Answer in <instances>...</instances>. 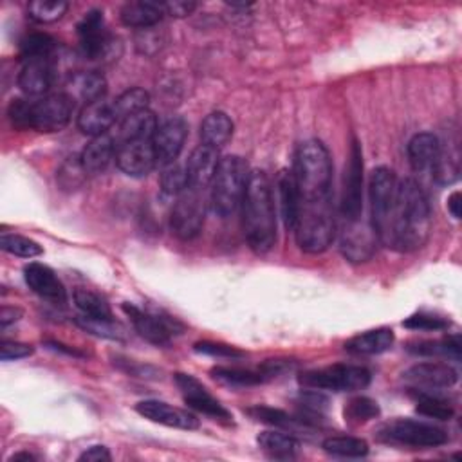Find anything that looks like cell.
<instances>
[{
    "label": "cell",
    "mask_w": 462,
    "mask_h": 462,
    "mask_svg": "<svg viewBox=\"0 0 462 462\" xmlns=\"http://www.w3.org/2000/svg\"><path fill=\"white\" fill-rule=\"evenodd\" d=\"M218 150L211 149L208 145H199L186 161V174H188V184L199 190H204L208 184H211V179L218 167Z\"/></svg>",
    "instance_id": "obj_20"
},
{
    "label": "cell",
    "mask_w": 462,
    "mask_h": 462,
    "mask_svg": "<svg viewBox=\"0 0 462 462\" xmlns=\"http://www.w3.org/2000/svg\"><path fill=\"white\" fill-rule=\"evenodd\" d=\"M74 110V99L65 92L47 94L37 101H30L28 129L38 133H60L64 131Z\"/></svg>",
    "instance_id": "obj_7"
},
{
    "label": "cell",
    "mask_w": 462,
    "mask_h": 462,
    "mask_svg": "<svg viewBox=\"0 0 462 462\" xmlns=\"http://www.w3.org/2000/svg\"><path fill=\"white\" fill-rule=\"evenodd\" d=\"M343 415H345V421L355 423V424H362V423H367L371 419H376L380 415V406L374 399L360 396V398H355V399L346 403V406L343 410Z\"/></svg>",
    "instance_id": "obj_43"
},
{
    "label": "cell",
    "mask_w": 462,
    "mask_h": 462,
    "mask_svg": "<svg viewBox=\"0 0 462 462\" xmlns=\"http://www.w3.org/2000/svg\"><path fill=\"white\" fill-rule=\"evenodd\" d=\"M116 165L131 177H147L158 167L152 141H133L118 145Z\"/></svg>",
    "instance_id": "obj_16"
},
{
    "label": "cell",
    "mask_w": 462,
    "mask_h": 462,
    "mask_svg": "<svg viewBox=\"0 0 462 462\" xmlns=\"http://www.w3.org/2000/svg\"><path fill=\"white\" fill-rule=\"evenodd\" d=\"M33 353H35V349L31 345L21 343V341L4 339L3 345H0V358H3V362L24 360V358H30Z\"/></svg>",
    "instance_id": "obj_48"
},
{
    "label": "cell",
    "mask_w": 462,
    "mask_h": 462,
    "mask_svg": "<svg viewBox=\"0 0 462 462\" xmlns=\"http://www.w3.org/2000/svg\"><path fill=\"white\" fill-rule=\"evenodd\" d=\"M293 175L300 199L298 213L334 211L332 159L321 141L309 140L298 147Z\"/></svg>",
    "instance_id": "obj_1"
},
{
    "label": "cell",
    "mask_w": 462,
    "mask_h": 462,
    "mask_svg": "<svg viewBox=\"0 0 462 462\" xmlns=\"http://www.w3.org/2000/svg\"><path fill=\"white\" fill-rule=\"evenodd\" d=\"M243 226L250 248L266 255L277 243V211L271 181L262 170L250 172L243 199Z\"/></svg>",
    "instance_id": "obj_3"
},
{
    "label": "cell",
    "mask_w": 462,
    "mask_h": 462,
    "mask_svg": "<svg viewBox=\"0 0 462 462\" xmlns=\"http://www.w3.org/2000/svg\"><path fill=\"white\" fill-rule=\"evenodd\" d=\"M231 136H234V122H231L226 112H211L201 124V140L202 145H208L211 149L224 147Z\"/></svg>",
    "instance_id": "obj_28"
},
{
    "label": "cell",
    "mask_w": 462,
    "mask_h": 462,
    "mask_svg": "<svg viewBox=\"0 0 462 462\" xmlns=\"http://www.w3.org/2000/svg\"><path fill=\"white\" fill-rule=\"evenodd\" d=\"M55 81L49 60H28L19 73V87L28 96H44Z\"/></svg>",
    "instance_id": "obj_23"
},
{
    "label": "cell",
    "mask_w": 462,
    "mask_h": 462,
    "mask_svg": "<svg viewBox=\"0 0 462 462\" xmlns=\"http://www.w3.org/2000/svg\"><path fill=\"white\" fill-rule=\"evenodd\" d=\"M56 49V40L46 33H33L21 44V58L28 60H49Z\"/></svg>",
    "instance_id": "obj_38"
},
{
    "label": "cell",
    "mask_w": 462,
    "mask_h": 462,
    "mask_svg": "<svg viewBox=\"0 0 462 462\" xmlns=\"http://www.w3.org/2000/svg\"><path fill=\"white\" fill-rule=\"evenodd\" d=\"M406 349L415 356H446L453 360H460V338L458 334L448 336L437 341H417L410 343Z\"/></svg>",
    "instance_id": "obj_32"
},
{
    "label": "cell",
    "mask_w": 462,
    "mask_h": 462,
    "mask_svg": "<svg viewBox=\"0 0 462 462\" xmlns=\"http://www.w3.org/2000/svg\"><path fill=\"white\" fill-rule=\"evenodd\" d=\"M175 385H177V389L181 390V396H183L184 403H186L190 408H193V410H197V412H201V414H204V415H208V417H211V419H215V421H218V423H222V424H227V426L234 424V415H231V414L202 387V383L197 381L193 376L179 372V374H175Z\"/></svg>",
    "instance_id": "obj_14"
},
{
    "label": "cell",
    "mask_w": 462,
    "mask_h": 462,
    "mask_svg": "<svg viewBox=\"0 0 462 462\" xmlns=\"http://www.w3.org/2000/svg\"><path fill=\"white\" fill-rule=\"evenodd\" d=\"M371 372L358 365H332L300 374V385L311 390L356 392L371 385Z\"/></svg>",
    "instance_id": "obj_6"
},
{
    "label": "cell",
    "mask_w": 462,
    "mask_h": 462,
    "mask_svg": "<svg viewBox=\"0 0 462 462\" xmlns=\"http://www.w3.org/2000/svg\"><path fill=\"white\" fill-rule=\"evenodd\" d=\"M257 442L271 458H293L300 449V442L293 435L282 432H262L257 437Z\"/></svg>",
    "instance_id": "obj_31"
},
{
    "label": "cell",
    "mask_w": 462,
    "mask_h": 462,
    "mask_svg": "<svg viewBox=\"0 0 462 462\" xmlns=\"http://www.w3.org/2000/svg\"><path fill=\"white\" fill-rule=\"evenodd\" d=\"M448 210L451 213L453 218H460V213H462V197H460V192H453L449 197H448Z\"/></svg>",
    "instance_id": "obj_53"
},
{
    "label": "cell",
    "mask_w": 462,
    "mask_h": 462,
    "mask_svg": "<svg viewBox=\"0 0 462 462\" xmlns=\"http://www.w3.org/2000/svg\"><path fill=\"white\" fill-rule=\"evenodd\" d=\"M381 439L412 448H437L448 442V433L428 423L398 419L381 430Z\"/></svg>",
    "instance_id": "obj_10"
},
{
    "label": "cell",
    "mask_w": 462,
    "mask_h": 462,
    "mask_svg": "<svg viewBox=\"0 0 462 462\" xmlns=\"http://www.w3.org/2000/svg\"><path fill=\"white\" fill-rule=\"evenodd\" d=\"M415 410L421 415H426V417H432V419H437V421H449L455 414L453 406L444 398H441L439 394H432L430 390H419L417 392Z\"/></svg>",
    "instance_id": "obj_36"
},
{
    "label": "cell",
    "mask_w": 462,
    "mask_h": 462,
    "mask_svg": "<svg viewBox=\"0 0 462 462\" xmlns=\"http://www.w3.org/2000/svg\"><path fill=\"white\" fill-rule=\"evenodd\" d=\"M116 150H118V141L112 136L103 134L90 140V143L80 154L81 165L89 175L101 174L107 170L112 159H116Z\"/></svg>",
    "instance_id": "obj_24"
},
{
    "label": "cell",
    "mask_w": 462,
    "mask_h": 462,
    "mask_svg": "<svg viewBox=\"0 0 462 462\" xmlns=\"http://www.w3.org/2000/svg\"><path fill=\"white\" fill-rule=\"evenodd\" d=\"M250 177L248 163L241 156L220 158L211 179V208L218 217H229L243 204Z\"/></svg>",
    "instance_id": "obj_4"
},
{
    "label": "cell",
    "mask_w": 462,
    "mask_h": 462,
    "mask_svg": "<svg viewBox=\"0 0 462 462\" xmlns=\"http://www.w3.org/2000/svg\"><path fill=\"white\" fill-rule=\"evenodd\" d=\"M432 229L430 202L415 179L399 181L398 202L385 246L403 253L421 250Z\"/></svg>",
    "instance_id": "obj_2"
},
{
    "label": "cell",
    "mask_w": 462,
    "mask_h": 462,
    "mask_svg": "<svg viewBox=\"0 0 462 462\" xmlns=\"http://www.w3.org/2000/svg\"><path fill=\"white\" fill-rule=\"evenodd\" d=\"M378 243L380 239L371 220L367 222L360 217L356 220L345 222L339 239V250L346 261H351L355 264H364L376 255Z\"/></svg>",
    "instance_id": "obj_11"
},
{
    "label": "cell",
    "mask_w": 462,
    "mask_h": 462,
    "mask_svg": "<svg viewBox=\"0 0 462 462\" xmlns=\"http://www.w3.org/2000/svg\"><path fill=\"white\" fill-rule=\"evenodd\" d=\"M67 10L69 4L65 0H33L28 6L30 17L38 24H53L60 21Z\"/></svg>",
    "instance_id": "obj_40"
},
{
    "label": "cell",
    "mask_w": 462,
    "mask_h": 462,
    "mask_svg": "<svg viewBox=\"0 0 462 462\" xmlns=\"http://www.w3.org/2000/svg\"><path fill=\"white\" fill-rule=\"evenodd\" d=\"M21 460L31 462V460H37V457L31 455V453H17V455H13V457L10 458V462H21Z\"/></svg>",
    "instance_id": "obj_54"
},
{
    "label": "cell",
    "mask_w": 462,
    "mask_h": 462,
    "mask_svg": "<svg viewBox=\"0 0 462 462\" xmlns=\"http://www.w3.org/2000/svg\"><path fill=\"white\" fill-rule=\"evenodd\" d=\"M165 6L159 3H150V0H134V3H127L122 8V22L127 28L134 30H152L158 26L165 17Z\"/></svg>",
    "instance_id": "obj_26"
},
{
    "label": "cell",
    "mask_w": 462,
    "mask_h": 462,
    "mask_svg": "<svg viewBox=\"0 0 462 462\" xmlns=\"http://www.w3.org/2000/svg\"><path fill=\"white\" fill-rule=\"evenodd\" d=\"M403 325H405L406 329H412V330H426V332H432V330H444L449 323H448L444 318H439V316H433V314L419 312V314L410 316Z\"/></svg>",
    "instance_id": "obj_47"
},
{
    "label": "cell",
    "mask_w": 462,
    "mask_h": 462,
    "mask_svg": "<svg viewBox=\"0 0 462 462\" xmlns=\"http://www.w3.org/2000/svg\"><path fill=\"white\" fill-rule=\"evenodd\" d=\"M441 154V141L430 133H421L414 136L408 143V161L414 172L424 174L432 172Z\"/></svg>",
    "instance_id": "obj_25"
},
{
    "label": "cell",
    "mask_w": 462,
    "mask_h": 462,
    "mask_svg": "<svg viewBox=\"0 0 462 462\" xmlns=\"http://www.w3.org/2000/svg\"><path fill=\"white\" fill-rule=\"evenodd\" d=\"M136 412L143 415L145 419L168 426V428H177V430H197L199 428V419L181 408H175L165 401L158 399H147L136 405Z\"/></svg>",
    "instance_id": "obj_18"
},
{
    "label": "cell",
    "mask_w": 462,
    "mask_h": 462,
    "mask_svg": "<svg viewBox=\"0 0 462 462\" xmlns=\"http://www.w3.org/2000/svg\"><path fill=\"white\" fill-rule=\"evenodd\" d=\"M193 351L204 356H213V358H244L246 355L243 351H239L237 346L231 345H224V343H213V341H199L195 343Z\"/></svg>",
    "instance_id": "obj_46"
},
{
    "label": "cell",
    "mask_w": 462,
    "mask_h": 462,
    "mask_svg": "<svg viewBox=\"0 0 462 462\" xmlns=\"http://www.w3.org/2000/svg\"><path fill=\"white\" fill-rule=\"evenodd\" d=\"M186 136H188V125L183 118H170L158 127L152 138L158 167L165 168L175 163V159L183 152Z\"/></svg>",
    "instance_id": "obj_15"
},
{
    "label": "cell",
    "mask_w": 462,
    "mask_h": 462,
    "mask_svg": "<svg viewBox=\"0 0 462 462\" xmlns=\"http://www.w3.org/2000/svg\"><path fill=\"white\" fill-rule=\"evenodd\" d=\"M0 248L10 255L22 257V259H35L44 253L38 243L15 234H3V237H0Z\"/></svg>",
    "instance_id": "obj_42"
},
{
    "label": "cell",
    "mask_w": 462,
    "mask_h": 462,
    "mask_svg": "<svg viewBox=\"0 0 462 462\" xmlns=\"http://www.w3.org/2000/svg\"><path fill=\"white\" fill-rule=\"evenodd\" d=\"M158 127V118L152 110H140L120 122V134L116 141H118V145L133 141H152Z\"/></svg>",
    "instance_id": "obj_27"
},
{
    "label": "cell",
    "mask_w": 462,
    "mask_h": 462,
    "mask_svg": "<svg viewBox=\"0 0 462 462\" xmlns=\"http://www.w3.org/2000/svg\"><path fill=\"white\" fill-rule=\"evenodd\" d=\"M46 345L49 346L51 351H55V353H62V355H67V356H71V358H85L83 353H80V351L73 349V346L64 345V343H60V341H46Z\"/></svg>",
    "instance_id": "obj_52"
},
{
    "label": "cell",
    "mask_w": 462,
    "mask_h": 462,
    "mask_svg": "<svg viewBox=\"0 0 462 462\" xmlns=\"http://www.w3.org/2000/svg\"><path fill=\"white\" fill-rule=\"evenodd\" d=\"M163 6H165V13L175 19L190 17L197 8V4L190 3V0H172V3H165Z\"/></svg>",
    "instance_id": "obj_49"
},
{
    "label": "cell",
    "mask_w": 462,
    "mask_h": 462,
    "mask_svg": "<svg viewBox=\"0 0 462 462\" xmlns=\"http://www.w3.org/2000/svg\"><path fill=\"white\" fill-rule=\"evenodd\" d=\"M105 92H107V80L103 74H99L96 71L78 73L71 78V94L69 96L73 99H74V96H78L85 103H92V101L103 99Z\"/></svg>",
    "instance_id": "obj_30"
},
{
    "label": "cell",
    "mask_w": 462,
    "mask_h": 462,
    "mask_svg": "<svg viewBox=\"0 0 462 462\" xmlns=\"http://www.w3.org/2000/svg\"><path fill=\"white\" fill-rule=\"evenodd\" d=\"M248 415H252L255 421H261L264 424H271V426H291L296 419H293L289 414H286L284 410H278V408H273V406H262V405H257V406H252L246 410Z\"/></svg>",
    "instance_id": "obj_45"
},
{
    "label": "cell",
    "mask_w": 462,
    "mask_h": 462,
    "mask_svg": "<svg viewBox=\"0 0 462 462\" xmlns=\"http://www.w3.org/2000/svg\"><path fill=\"white\" fill-rule=\"evenodd\" d=\"M399 179L389 167H380L371 174L369 197H371V224L376 229L380 243L385 244L392 224L398 202Z\"/></svg>",
    "instance_id": "obj_5"
},
{
    "label": "cell",
    "mask_w": 462,
    "mask_h": 462,
    "mask_svg": "<svg viewBox=\"0 0 462 462\" xmlns=\"http://www.w3.org/2000/svg\"><path fill=\"white\" fill-rule=\"evenodd\" d=\"M80 49L87 60H103L108 58L116 47V42L105 31L103 13L99 10H92L85 13L81 22L78 24Z\"/></svg>",
    "instance_id": "obj_13"
},
{
    "label": "cell",
    "mask_w": 462,
    "mask_h": 462,
    "mask_svg": "<svg viewBox=\"0 0 462 462\" xmlns=\"http://www.w3.org/2000/svg\"><path fill=\"white\" fill-rule=\"evenodd\" d=\"M211 378L226 387L231 389H246V387H257L262 385L264 381H268L264 378V374L253 372V371H244V369H237V367H215L211 369Z\"/></svg>",
    "instance_id": "obj_33"
},
{
    "label": "cell",
    "mask_w": 462,
    "mask_h": 462,
    "mask_svg": "<svg viewBox=\"0 0 462 462\" xmlns=\"http://www.w3.org/2000/svg\"><path fill=\"white\" fill-rule=\"evenodd\" d=\"M87 175L89 174L85 172L80 156H73L62 163L58 174H56V179H58V184L62 186V190L74 192L85 184Z\"/></svg>",
    "instance_id": "obj_41"
},
{
    "label": "cell",
    "mask_w": 462,
    "mask_h": 462,
    "mask_svg": "<svg viewBox=\"0 0 462 462\" xmlns=\"http://www.w3.org/2000/svg\"><path fill=\"white\" fill-rule=\"evenodd\" d=\"M24 278L30 289L40 298L55 305H64L67 302L65 286L49 266L40 262H31L24 268Z\"/></svg>",
    "instance_id": "obj_17"
},
{
    "label": "cell",
    "mask_w": 462,
    "mask_h": 462,
    "mask_svg": "<svg viewBox=\"0 0 462 462\" xmlns=\"http://www.w3.org/2000/svg\"><path fill=\"white\" fill-rule=\"evenodd\" d=\"M206 217V199L204 190L188 186L183 193L177 195V201L172 208L170 227L174 235L181 241L195 239L204 226Z\"/></svg>",
    "instance_id": "obj_8"
},
{
    "label": "cell",
    "mask_w": 462,
    "mask_h": 462,
    "mask_svg": "<svg viewBox=\"0 0 462 462\" xmlns=\"http://www.w3.org/2000/svg\"><path fill=\"white\" fill-rule=\"evenodd\" d=\"M74 304L83 312V316L89 318H114L112 309L107 304L105 298H101L98 293L89 289H76L74 291Z\"/></svg>",
    "instance_id": "obj_39"
},
{
    "label": "cell",
    "mask_w": 462,
    "mask_h": 462,
    "mask_svg": "<svg viewBox=\"0 0 462 462\" xmlns=\"http://www.w3.org/2000/svg\"><path fill=\"white\" fill-rule=\"evenodd\" d=\"M188 174H186V168L184 167H179V165H170V167H165L163 170V175H161V188L167 195H179L183 193L186 188H188Z\"/></svg>",
    "instance_id": "obj_44"
},
{
    "label": "cell",
    "mask_w": 462,
    "mask_h": 462,
    "mask_svg": "<svg viewBox=\"0 0 462 462\" xmlns=\"http://www.w3.org/2000/svg\"><path fill=\"white\" fill-rule=\"evenodd\" d=\"M22 318V311L19 307H8L4 305L3 311H0V327L6 329L13 323H17Z\"/></svg>",
    "instance_id": "obj_51"
},
{
    "label": "cell",
    "mask_w": 462,
    "mask_h": 462,
    "mask_svg": "<svg viewBox=\"0 0 462 462\" xmlns=\"http://www.w3.org/2000/svg\"><path fill=\"white\" fill-rule=\"evenodd\" d=\"M339 210L345 222L356 220L364 213V152L356 138H353L349 163L345 167Z\"/></svg>",
    "instance_id": "obj_9"
},
{
    "label": "cell",
    "mask_w": 462,
    "mask_h": 462,
    "mask_svg": "<svg viewBox=\"0 0 462 462\" xmlns=\"http://www.w3.org/2000/svg\"><path fill=\"white\" fill-rule=\"evenodd\" d=\"M76 323H78L83 330H87V332H90V334H94V336H98V338H107V339H114V341H124V339H125V334H127L125 327H124L122 323L116 321L114 318L107 320V318L80 316V318L76 320Z\"/></svg>",
    "instance_id": "obj_37"
},
{
    "label": "cell",
    "mask_w": 462,
    "mask_h": 462,
    "mask_svg": "<svg viewBox=\"0 0 462 462\" xmlns=\"http://www.w3.org/2000/svg\"><path fill=\"white\" fill-rule=\"evenodd\" d=\"M149 101H150V94L145 89L134 87V89L122 92L112 101L116 122H124L125 118H129V116L149 108Z\"/></svg>",
    "instance_id": "obj_34"
},
{
    "label": "cell",
    "mask_w": 462,
    "mask_h": 462,
    "mask_svg": "<svg viewBox=\"0 0 462 462\" xmlns=\"http://www.w3.org/2000/svg\"><path fill=\"white\" fill-rule=\"evenodd\" d=\"M277 188H278V199H280V208H282V218L284 224L289 229H295L296 218H298V188L295 183V175L289 170H282L277 177Z\"/></svg>",
    "instance_id": "obj_29"
},
{
    "label": "cell",
    "mask_w": 462,
    "mask_h": 462,
    "mask_svg": "<svg viewBox=\"0 0 462 462\" xmlns=\"http://www.w3.org/2000/svg\"><path fill=\"white\" fill-rule=\"evenodd\" d=\"M124 311L134 323L138 334L158 346L168 345L172 341V336L181 334V330L184 329L175 318L143 311L133 304H124Z\"/></svg>",
    "instance_id": "obj_12"
},
{
    "label": "cell",
    "mask_w": 462,
    "mask_h": 462,
    "mask_svg": "<svg viewBox=\"0 0 462 462\" xmlns=\"http://www.w3.org/2000/svg\"><path fill=\"white\" fill-rule=\"evenodd\" d=\"M403 378L415 389H424V390L449 389L458 381L457 371L451 365L439 364V362L414 365L403 374Z\"/></svg>",
    "instance_id": "obj_19"
},
{
    "label": "cell",
    "mask_w": 462,
    "mask_h": 462,
    "mask_svg": "<svg viewBox=\"0 0 462 462\" xmlns=\"http://www.w3.org/2000/svg\"><path fill=\"white\" fill-rule=\"evenodd\" d=\"M321 448L334 457H345V458H360L369 453V444L364 439L351 437V435L327 437Z\"/></svg>",
    "instance_id": "obj_35"
},
{
    "label": "cell",
    "mask_w": 462,
    "mask_h": 462,
    "mask_svg": "<svg viewBox=\"0 0 462 462\" xmlns=\"http://www.w3.org/2000/svg\"><path fill=\"white\" fill-rule=\"evenodd\" d=\"M394 341V330L389 327H380L351 338L345 343V351L358 356H376L390 351Z\"/></svg>",
    "instance_id": "obj_22"
},
{
    "label": "cell",
    "mask_w": 462,
    "mask_h": 462,
    "mask_svg": "<svg viewBox=\"0 0 462 462\" xmlns=\"http://www.w3.org/2000/svg\"><path fill=\"white\" fill-rule=\"evenodd\" d=\"M110 458H112V455H110L108 448H105V446H90L78 457V460H83V462L85 460L87 462H103V460H110Z\"/></svg>",
    "instance_id": "obj_50"
},
{
    "label": "cell",
    "mask_w": 462,
    "mask_h": 462,
    "mask_svg": "<svg viewBox=\"0 0 462 462\" xmlns=\"http://www.w3.org/2000/svg\"><path fill=\"white\" fill-rule=\"evenodd\" d=\"M114 124L118 122H116L112 103L105 99L85 103V107L78 114V129L92 138L107 134Z\"/></svg>",
    "instance_id": "obj_21"
}]
</instances>
